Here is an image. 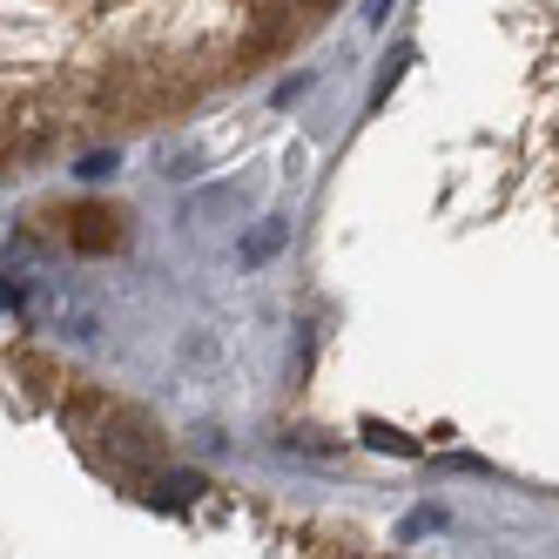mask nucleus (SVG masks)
Here are the masks:
<instances>
[{
  "mask_svg": "<svg viewBox=\"0 0 559 559\" xmlns=\"http://www.w3.org/2000/svg\"><path fill=\"white\" fill-rule=\"evenodd\" d=\"M317 8H331V0H317Z\"/></svg>",
  "mask_w": 559,
  "mask_h": 559,
  "instance_id": "6",
  "label": "nucleus"
},
{
  "mask_svg": "<svg viewBox=\"0 0 559 559\" xmlns=\"http://www.w3.org/2000/svg\"><path fill=\"white\" fill-rule=\"evenodd\" d=\"M365 438H371V445H378V452H418V445H412V438H397V431H384V425H365Z\"/></svg>",
  "mask_w": 559,
  "mask_h": 559,
  "instance_id": "4",
  "label": "nucleus"
},
{
  "mask_svg": "<svg viewBox=\"0 0 559 559\" xmlns=\"http://www.w3.org/2000/svg\"><path fill=\"white\" fill-rule=\"evenodd\" d=\"M276 243H284V223H270V229H257L250 243H243V257H250V263H263V257H270Z\"/></svg>",
  "mask_w": 559,
  "mask_h": 559,
  "instance_id": "2",
  "label": "nucleus"
},
{
  "mask_svg": "<svg viewBox=\"0 0 559 559\" xmlns=\"http://www.w3.org/2000/svg\"><path fill=\"white\" fill-rule=\"evenodd\" d=\"M68 243L88 250V257H102V250L122 243V216H115V210H74L68 216Z\"/></svg>",
  "mask_w": 559,
  "mask_h": 559,
  "instance_id": "1",
  "label": "nucleus"
},
{
  "mask_svg": "<svg viewBox=\"0 0 559 559\" xmlns=\"http://www.w3.org/2000/svg\"><path fill=\"white\" fill-rule=\"evenodd\" d=\"M195 492H203V478H195V472H176V478H163V499H176V506H189Z\"/></svg>",
  "mask_w": 559,
  "mask_h": 559,
  "instance_id": "3",
  "label": "nucleus"
},
{
  "mask_svg": "<svg viewBox=\"0 0 559 559\" xmlns=\"http://www.w3.org/2000/svg\"><path fill=\"white\" fill-rule=\"evenodd\" d=\"M391 14V0H371V8H365V21H384Z\"/></svg>",
  "mask_w": 559,
  "mask_h": 559,
  "instance_id": "5",
  "label": "nucleus"
}]
</instances>
